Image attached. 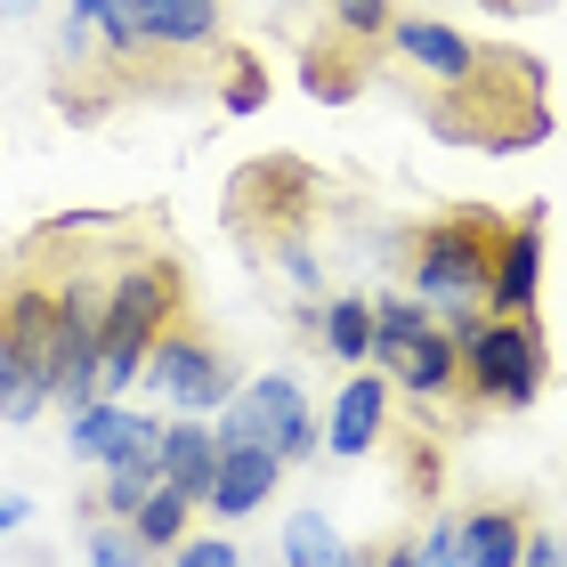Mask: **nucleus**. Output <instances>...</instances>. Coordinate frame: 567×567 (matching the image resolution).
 Wrapping results in <instances>:
<instances>
[{"label":"nucleus","mask_w":567,"mask_h":567,"mask_svg":"<svg viewBox=\"0 0 567 567\" xmlns=\"http://www.w3.org/2000/svg\"><path fill=\"white\" fill-rule=\"evenodd\" d=\"M324 341L341 365H373V300H332L324 308Z\"/></svg>","instance_id":"20"},{"label":"nucleus","mask_w":567,"mask_h":567,"mask_svg":"<svg viewBox=\"0 0 567 567\" xmlns=\"http://www.w3.org/2000/svg\"><path fill=\"white\" fill-rule=\"evenodd\" d=\"M187 308V276L178 260H131L106 284V349H97V398H122L131 381L146 373L154 341L178 324Z\"/></svg>","instance_id":"3"},{"label":"nucleus","mask_w":567,"mask_h":567,"mask_svg":"<svg viewBox=\"0 0 567 567\" xmlns=\"http://www.w3.org/2000/svg\"><path fill=\"white\" fill-rule=\"evenodd\" d=\"M544 373H551V349H544V324L535 317H486L462 341V390H471V405L519 414V405L544 398Z\"/></svg>","instance_id":"5"},{"label":"nucleus","mask_w":567,"mask_h":567,"mask_svg":"<svg viewBox=\"0 0 567 567\" xmlns=\"http://www.w3.org/2000/svg\"><path fill=\"white\" fill-rule=\"evenodd\" d=\"M9 527H24V495H0V535Z\"/></svg>","instance_id":"29"},{"label":"nucleus","mask_w":567,"mask_h":567,"mask_svg":"<svg viewBox=\"0 0 567 567\" xmlns=\"http://www.w3.org/2000/svg\"><path fill=\"white\" fill-rule=\"evenodd\" d=\"M503 212H446L430 219L414 236V292L430 300V317L454 332V341H471V332L486 324V284H495V251H503Z\"/></svg>","instance_id":"2"},{"label":"nucleus","mask_w":567,"mask_h":567,"mask_svg":"<svg viewBox=\"0 0 567 567\" xmlns=\"http://www.w3.org/2000/svg\"><path fill=\"white\" fill-rule=\"evenodd\" d=\"M527 544H535V527H527V511H511V503L462 519V567H519Z\"/></svg>","instance_id":"16"},{"label":"nucleus","mask_w":567,"mask_h":567,"mask_svg":"<svg viewBox=\"0 0 567 567\" xmlns=\"http://www.w3.org/2000/svg\"><path fill=\"white\" fill-rule=\"evenodd\" d=\"M519 567H567V544H551V535H535V544H527V559Z\"/></svg>","instance_id":"27"},{"label":"nucleus","mask_w":567,"mask_h":567,"mask_svg":"<svg viewBox=\"0 0 567 567\" xmlns=\"http://www.w3.org/2000/svg\"><path fill=\"white\" fill-rule=\"evenodd\" d=\"M178 567H236V544H219V535H212V544H187Z\"/></svg>","instance_id":"26"},{"label":"nucleus","mask_w":567,"mask_h":567,"mask_svg":"<svg viewBox=\"0 0 567 567\" xmlns=\"http://www.w3.org/2000/svg\"><path fill=\"white\" fill-rule=\"evenodd\" d=\"M284 559H292V567H357L324 511H292V527H284Z\"/></svg>","instance_id":"19"},{"label":"nucleus","mask_w":567,"mask_h":567,"mask_svg":"<svg viewBox=\"0 0 567 567\" xmlns=\"http://www.w3.org/2000/svg\"><path fill=\"white\" fill-rule=\"evenodd\" d=\"M284 478V454L276 446H227L219 437V478H212V511L219 519H251Z\"/></svg>","instance_id":"11"},{"label":"nucleus","mask_w":567,"mask_h":567,"mask_svg":"<svg viewBox=\"0 0 567 567\" xmlns=\"http://www.w3.org/2000/svg\"><path fill=\"white\" fill-rule=\"evenodd\" d=\"M381 365H390L398 390H414V398H454L462 390V341L437 317L414 324L405 341H390V349H381Z\"/></svg>","instance_id":"9"},{"label":"nucleus","mask_w":567,"mask_h":567,"mask_svg":"<svg viewBox=\"0 0 567 567\" xmlns=\"http://www.w3.org/2000/svg\"><path fill=\"white\" fill-rule=\"evenodd\" d=\"M0 9H9V17H24V9H33V0H0Z\"/></svg>","instance_id":"32"},{"label":"nucleus","mask_w":567,"mask_h":567,"mask_svg":"<svg viewBox=\"0 0 567 567\" xmlns=\"http://www.w3.org/2000/svg\"><path fill=\"white\" fill-rule=\"evenodd\" d=\"M381 422H390V381L381 373H357L341 398H332V430H324V446L332 454H373V437H381Z\"/></svg>","instance_id":"12"},{"label":"nucleus","mask_w":567,"mask_h":567,"mask_svg":"<svg viewBox=\"0 0 567 567\" xmlns=\"http://www.w3.org/2000/svg\"><path fill=\"white\" fill-rule=\"evenodd\" d=\"M332 24H341L349 41H390V0H332Z\"/></svg>","instance_id":"22"},{"label":"nucleus","mask_w":567,"mask_h":567,"mask_svg":"<svg viewBox=\"0 0 567 567\" xmlns=\"http://www.w3.org/2000/svg\"><path fill=\"white\" fill-rule=\"evenodd\" d=\"M146 49H212L219 41V0H131Z\"/></svg>","instance_id":"14"},{"label":"nucleus","mask_w":567,"mask_h":567,"mask_svg":"<svg viewBox=\"0 0 567 567\" xmlns=\"http://www.w3.org/2000/svg\"><path fill=\"white\" fill-rule=\"evenodd\" d=\"M357 49H365V41H332V49L317 41V49H308V58H300L308 90H317L324 106H349V97L365 90V65H357Z\"/></svg>","instance_id":"17"},{"label":"nucleus","mask_w":567,"mask_h":567,"mask_svg":"<svg viewBox=\"0 0 567 567\" xmlns=\"http://www.w3.org/2000/svg\"><path fill=\"white\" fill-rule=\"evenodd\" d=\"M414 551H422V567H462V519H437Z\"/></svg>","instance_id":"24"},{"label":"nucleus","mask_w":567,"mask_h":567,"mask_svg":"<svg viewBox=\"0 0 567 567\" xmlns=\"http://www.w3.org/2000/svg\"><path fill=\"white\" fill-rule=\"evenodd\" d=\"M163 486V446H138V454H122L106 462V511L114 519H138V503Z\"/></svg>","instance_id":"18"},{"label":"nucleus","mask_w":567,"mask_h":567,"mask_svg":"<svg viewBox=\"0 0 567 567\" xmlns=\"http://www.w3.org/2000/svg\"><path fill=\"white\" fill-rule=\"evenodd\" d=\"M0 373H9V324H0Z\"/></svg>","instance_id":"31"},{"label":"nucleus","mask_w":567,"mask_h":567,"mask_svg":"<svg viewBox=\"0 0 567 567\" xmlns=\"http://www.w3.org/2000/svg\"><path fill=\"white\" fill-rule=\"evenodd\" d=\"M381 567H422V551H414V544H398V551L381 559Z\"/></svg>","instance_id":"30"},{"label":"nucleus","mask_w":567,"mask_h":567,"mask_svg":"<svg viewBox=\"0 0 567 567\" xmlns=\"http://www.w3.org/2000/svg\"><path fill=\"white\" fill-rule=\"evenodd\" d=\"M0 324H9V373H0V414L33 422L49 398H58V284L24 276L0 300Z\"/></svg>","instance_id":"4"},{"label":"nucleus","mask_w":567,"mask_h":567,"mask_svg":"<svg viewBox=\"0 0 567 567\" xmlns=\"http://www.w3.org/2000/svg\"><path fill=\"white\" fill-rule=\"evenodd\" d=\"M437 138H462L478 154H519L535 138H551V106H544V65L519 49H478V65L446 82V97L430 106Z\"/></svg>","instance_id":"1"},{"label":"nucleus","mask_w":567,"mask_h":567,"mask_svg":"<svg viewBox=\"0 0 567 567\" xmlns=\"http://www.w3.org/2000/svg\"><path fill=\"white\" fill-rule=\"evenodd\" d=\"M212 478H219V430L171 422V430H163V486H178V495H195V503H212Z\"/></svg>","instance_id":"15"},{"label":"nucleus","mask_w":567,"mask_h":567,"mask_svg":"<svg viewBox=\"0 0 567 567\" xmlns=\"http://www.w3.org/2000/svg\"><path fill=\"white\" fill-rule=\"evenodd\" d=\"M146 381H154V390H163L171 405H187V414H203V405H227V398H236V381H227V365L212 357V341H195L187 324H171L163 341H154Z\"/></svg>","instance_id":"7"},{"label":"nucleus","mask_w":567,"mask_h":567,"mask_svg":"<svg viewBox=\"0 0 567 567\" xmlns=\"http://www.w3.org/2000/svg\"><path fill=\"white\" fill-rule=\"evenodd\" d=\"M390 41H398V58H405V65L437 73V82H462V73L478 65V41H462L454 24H437V17H398V24H390Z\"/></svg>","instance_id":"13"},{"label":"nucleus","mask_w":567,"mask_h":567,"mask_svg":"<svg viewBox=\"0 0 567 567\" xmlns=\"http://www.w3.org/2000/svg\"><path fill=\"white\" fill-rule=\"evenodd\" d=\"M187 511H195V495H178V486H154V495L138 503L131 535H138L146 551H163V544H178V535H187Z\"/></svg>","instance_id":"21"},{"label":"nucleus","mask_w":567,"mask_h":567,"mask_svg":"<svg viewBox=\"0 0 567 567\" xmlns=\"http://www.w3.org/2000/svg\"><path fill=\"white\" fill-rule=\"evenodd\" d=\"M65 446L82 462H122L138 446H163V422H146V414H131V405H114V398H90V405H73Z\"/></svg>","instance_id":"10"},{"label":"nucleus","mask_w":567,"mask_h":567,"mask_svg":"<svg viewBox=\"0 0 567 567\" xmlns=\"http://www.w3.org/2000/svg\"><path fill=\"white\" fill-rule=\"evenodd\" d=\"M495 17H535V9H551V0H486Z\"/></svg>","instance_id":"28"},{"label":"nucleus","mask_w":567,"mask_h":567,"mask_svg":"<svg viewBox=\"0 0 567 567\" xmlns=\"http://www.w3.org/2000/svg\"><path fill=\"white\" fill-rule=\"evenodd\" d=\"M535 292H544V212H511L503 251H495V284H486V317H535Z\"/></svg>","instance_id":"8"},{"label":"nucleus","mask_w":567,"mask_h":567,"mask_svg":"<svg viewBox=\"0 0 567 567\" xmlns=\"http://www.w3.org/2000/svg\"><path fill=\"white\" fill-rule=\"evenodd\" d=\"M219 437L227 446H276L284 462L317 454V422H308V398L292 373H260L251 390H236L219 405Z\"/></svg>","instance_id":"6"},{"label":"nucleus","mask_w":567,"mask_h":567,"mask_svg":"<svg viewBox=\"0 0 567 567\" xmlns=\"http://www.w3.org/2000/svg\"><path fill=\"white\" fill-rule=\"evenodd\" d=\"M138 551H146L138 535H114V527H106V535H90V567H146Z\"/></svg>","instance_id":"25"},{"label":"nucleus","mask_w":567,"mask_h":567,"mask_svg":"<svg viewBox=\"0 0 567 567\" xmlns=\"http://www.w3.org/2000/svg\"><path fill=\"white\" fill-rule=\"evenodd\" d=\"M260 106H268V65L236 58V65H227V114H260Z\"/></svg>","instance_id":"23"}]
</instances>
